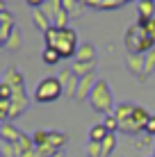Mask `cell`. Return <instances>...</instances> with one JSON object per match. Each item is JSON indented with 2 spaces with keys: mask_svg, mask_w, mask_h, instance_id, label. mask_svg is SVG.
<instances>
[{
  "mask_svg": "<svg viewBox=\"0 0 155 157\" xmlns=\"http://www.w3.org/2000/svg\"><path fill=\"white\" fill-rule=\"evenodd\" d=\"M44 41H46V48L57 50V55L62 59H76L80 48L78 32L73 28H50L44 34Z\"/></svg>",
  "mask_w": 155,
  "mask_h": 157,
  "instance_id": "cell-1",
  "label": "cell"
},
{
  "mask_svg": "<svg viewBox=\"0 0 155 157\" xmlns=\"http://www.w3.org/2000/svg\"><path fill=\"white\" fill-rule=\"evenodd\" d=\"M2 82H7L12 89V112H9V121H12V118H18L30 107V96L25 91V75L16 66H9L2 75Z\"/></svg>",
  "mask_w": 155,
  "mask_h": 157,
  "instance_id": "cell-2",
  "label": "cell"
},
{
  "mask_svg": "<svg viewBox=\"0 0 155 157\" xmlns=\"http://www.w3.org/2000/svg\"><path fill=\"white\" fill-rule=\"evenodd\" d=\"M89 105H91L94 112H98V114H114L116 105H114V94H112V86H110V80L105 78H98V82H96L91 96H89Z\"/></svg>",
  "mask_w": 155,
  "mask_h": 157,
  "instance_id": "cell-3",
  "label": "cell"
},
{
  "mask_svg": "<svg viewBox=\"0 0 155 157\" xmlns=\"http://www.w3.org/2000/svg\"><path fill=\"white\" fill-rule=\"evenodd\" d=\"M126 48L128 52H139V55H146V52L155 50V36L146 34V30L141 28L139 23H132L130 28L126 30Z\"/></svg>",
  "mask_w": 155,
  "mask_h": 157,
  "instance_id": "cell-4",
  "label": "cell"
},
{
  "mask_svg": "<svg viewBox=\"0 0 155 157\" xmlns=\"http://www.w3.org/2000/svg\"><path fill=\"white\" fill-rule=\"evenodd\" d=\"M62 96H64V89H62L60 78H50V75H48V78L37 82V89H34V94H32V100L39 102V105H48V102L60 100Z\"/></svg>",
  "mask_w": 155,
  "mask_h": 157,
  "instance_id": "cell-5",
  "label": "cell"
},
{
  "mask_svg": "<svg viewBox=\"0 0 155 157\" xmlns=\"http://www.w3.org/2000/svg\"><path fill=\"white\" fill-rule=\"evenodd\" d=\"M68 144V137L64 132H57V130H48V139H46V146L39 148L37 153L39 157H52L57 153H62V148Z\"/></svg>",
  "mask_w": 155,
  "mask_h": 157,
  "instance_id": "cell-6",
  "label": "cell"
},
{
  "mask_svg": "<svg viewBox=\"0 0 155 157\" xmlns=\"http://www.w3.org/2000/svg\"><path fill=\"white\" fill-rule=\"evenodd\" d=\"M57 78H60V82H62L64 96H66V98H76L78 86H80V78L73 73V68H71V66H68V68H62Z\"/></svg>",
  "mask_w": 155,
  "mask_h": 157,
  "instance_id": "cell-7",
  "label": "cell"
},
{
  "mask_svg": "<svg viewBox=\"0 0 155 157\" xmlns=\"http://www.w3.org/2000/svg\"><path fill=\"white\" fill-rule=\"evenodd\" d=\"M16 23H14V16L9 14V9H0V43L5 46V41L14 34Z\"/></svg>",
  "mask_w": 155,
  "mask_h": 157,
  "instance_id": "cell-8",
  "label": "cell"
},
{
  "mask_svg": "<svg viewBox=\"0 0 155 157\" xmlns=\"http://www.w3.org/2000/svg\"><path fill=\"white\" fill-rule=\"evenodd\" d=\"M144 62H146V55H139V52H128L126 55V68L139 80H144Z\"/></svg>",
  "mask_w": 155,
  "mask_h": 157,
  "instance_id": "cell-9",
  "label": "cell"
},
{
  "mask_svg": "<svg viewBox=\"0 0 155 157\" xmlns=\"http://www.w3.org/2000/svg\"><path fill=\"white\" fill-rule=\"evenodd\" d=\"M96 73L94 75H84V78H80V86H78V94H76V100L82 102V100H89V96H91L94 86H96Z\"/></svg>",
  "mask_w": 155,
  "mask_h": 157,
  "instance_id": "cell-10",
  "label": "cell"
},
{
  "mask_svg": "<svg viewBox=\"0 0 155 157\" xmlns=\"http://www.w3.org/2000/svg\"><path fill=\"white\" fill-rule=\"evenodd\" d=\"M23 134H25V132H23L18 125H14L12 121H7V123H2V125H0V139H2V141L16 144L21 137H23Z\"/></svg>",
  "mask_w": 155,
  "mask_h": 157,
  "instance_id": "cell-11",
  "label": "cell"
},
{
  "mask_svg": "<svg viewBox=\"0 0 155 157\" xmlns=\"http://www.w3.org/2000/svg\"><path fill=\"white\" fill-rule=\"evenodd\" d=\"M73 62H96V46L91 41H84V43H80V48H78V55Z\"/></svg>",
  "mask_w": 155,
  "mask_h": 157,
  "instance_id": "cell-12",
  "label": "cell"
},
{
  "mask_svg": "<svg viewBox=\"0 0 155 157\" xmlns=\"http://www.w3.org/2000/svg\"><path fill=\"white\" fill-rule=\"evenodd\" d=\"M32 25H34L37 30H41V32L46 34V32L52 28V21L44 14V9H32Z\"/></svg>",
  "mask_w": 155,
  "mask_h": 157,
  "instance_id": "cell-13",
  "label": "cell"
},
{
  "mask_svg": "<svg viewBox=\"0 0 155 157\" xmlns=\"http://www.w3.org/2000/svg\"><path fill=\"white\" fill-rule=\"evenodd\" d=\"M107 134H110V130L105 128L103 123H96V125H91V128H89V134H87V139H89L91 144H103Z\"/></svg>",
  "mask_w": 155,
  "mask_h": 157,
  "instance_id": "cell-14",
  "label": "cell"
},
{
  "mask_svg": "<svg viewBox=\"0 0 155 157\" xmlns=\"http://www.w3.org/2000/svg\"><path fill=\"white\" fill-rule=\"evenodd\" d=\"M73 73L78 78H84V75H94L96 73V62H73Z\"/></svg>",
  "mask_w": 155,
  "mask_h": 157,
  "instance_id": "cell-15",
  "label": "cell"
},
{
  "mask_svg": "<svg viewBox=\"0 0 155 157\" xmlns=\"http://www.w3.org/2000/svg\"><path fill=\"white\" fill-rule=\"evenodd\" d=\"M21 46H23V32L16 28V30H14V34L9 36L7 41H5V46H2V48H5V50H9V52H18V50H21Z\"/></svg>",
  "mask_w": 155,
  "mask_h": 157,
  "instance_id": "cell-16",
  "label": "cell"
},
{
  "mask_svg": "<svg viewBox=\"0 0 155 157\" xmlns=\"http://www.w3.org/2000/svg\"><path fill=\"white\" fill-rule=\"evenodd\" d=\"M132 114H135V102H121V105H116V109H114V116L119 118V123L132 118Z\"/></svg>",
  "mask_w": 155,
  "mask_h": 157,
  "instance_id": "cell-17",
  "label": "cell"
},
{
  "mask_svg": "<svg viewBox=\"0 0 155 157\" xmlns=\"http://www.w3.org/2000/svg\"><path fill=\"white\" fill-rule=\"evenodd\" d=\"M137 12L141 18H155V2L153 0H137Z\"/></svg>",
  "mask_w": 155,
  "mask_h": 157,
  "instance_id": "cell-18",
  "label": "cell"
},
{
  "mask_svg": "<svg viewBox=\"0 0 155 157\" xmlns=\"http://www.w3.org/2000/svg\"><path fill=\"white\" fill-rule=\"evenodd\" d=\"M153 114L146 109V107H141V105H135V114H132V118L137 121V125L139 128H146V123H148V118H151Z\"/></svg>",
  "mask_w": 155,
  "mask_h": 157,
  "instance_id": "cell-19",
  "label": "cell"
},
{
  "mask_svg": "<svg viewBox=\"0 0 155 157\" xmlns=\"http://www.w3.org/2000/svg\"><path fill=\"white\" fill-rule=\"evenodd\" d=\"M100 148H103V157H110V155L116 150V134L110 132L107 137H105V141L100 144Z\"/></svg>",
  "mask_w": 155,
  "mask_h": 157,
  "instance_id": "cell-20",
  "label": "cell"
},
{
  "mask_svg": "<svg viewBox=\"0 0 155 157\" xmlns=\"http://www.w3.org/2000/svg\"><path fill=\"white\" fill-rule=\"evenodd\" d=\"M41 59H44V64H48V66H55L57 62H60V55H57V50H52V48H46L44 52H41Z\"/></svg>",
  "mask_w": 155,
  "mask_h": 157,
  "instance_id": "cell-21",
  "label": "cell"
},
{
  "mask_svg": "<svg viewBox=\"0 0 155 157\" xmlns=\"http://www.w3.org/2000/svg\"><path fill=\"white\" fill-rule=\"evenodd\" d=\"M153 71H155V50L146 52V62H144V80H146Z\"/></svg>",
  "mask_w": 155,
  "mask_h": 157,
  "instance_id": "cell-22",
  "label": "cell"
},
{
  "mask_svg": "<svg viewBox=\"0 0 155 157\" xmlns=\"http://www.w3.org/2000/svg\"><path fill=\"white\" fill-rule=\"evenodd\" d=\"M80 2H82V0H62L64 9H66L68 14H73V16H80V12H82V7H80Z\"/></svg>",
  "mask_w": 155,
  "mask_h": 157,
  "instance_id": "cell-23",
  "label": "cell"
},
{
  "mask_svg": "<svg viewBox=\"0 0 155 157\" xmlns=\"http://www.w3.org/2000/svg\"><path fill=\"white\" fill-rule=\"evenodd\" d=\"M103 125L107 128L110 132H114V134L121 130V125H119V118H116L114 114H107V116H105V118H103Z\"/></svg>",
  "mask_w": 155,
  "mask_h": 157,
  "instance_id": "cell-24",
  "label": "cell"
},
{
  "mask_svg": "<svg viewBox=\"0 0 155 157\" xmlns=\"http://www.w3.org/2000/svg\"><path fill=\"white\" fill-rule=\"evenodd\" d=\"M0 155L2 157H16V144L2 141V139H0Z\"/></svg>",
  "mask_w": 155,
  "mask_h": 157,
  "instance_id": "cell-25",
  "label": "cell"
},
{
  "mask_svg": "<svg viewBox=\"0 0 155 157\" xmlns=\"http://www.w3.org/2000/svg\"><path fill=\"white\" fill-rule=\"evenodd\" d=\"M46 139H48V130H37V132L32 134V141H34L37 150H39V148H44V146H46Z\"/></svg>",
  "mask_w": 155,
  "mask_h": 157,
  "instance_id": "cell-26",
  "label": "cell"
},
{
  "mask_svg": "<svg viewBox=\"0 0 155 157\" xmlns=\"http://www.w3.org/2000/svg\"><path fill=\"white\" fill-rule=\"evenodd\" d=\"M137 23L146 30V34L155 36V18H141V16H139V18H137Z\"/></svg>",
  "mask_w": 155,
  "mask_h": 157,
  "instance_id": "cell-27",
  "label": "cell"
},
{
  "mask_svg": "<svg viewBox=\"0 0 155 157\" xmlns=\"http://www.w3.org/2000/svg\"><path fill=\"white\" fill-rule=\"evenodd\" d=\"M87 157H103V148H100V144L87 141Z\"/></svg>",
  "mask_w": 155,
  "mask_h": 157,
  "instance_id": "cell-28",
  "label": "cell"
},
{
  "mask_svg": "<svg viewBox=\"0 0 155 157\" xmlns=\"http://www.w3.org/2000/svg\"><path fill=\"white\" fill-rule=\"evenodd\" d=\"M0 100H12V89H9L7 82L0 80Z\"/></svg>",
  "mask_w": 155,
  "mask_h": 157,
  "instance_id": "cell-29",
  "label": "cell"
},
{
  "mask_svg": "<svg viewBox=\"0 0 155 157\" xmlns=\"http://www.w3.org/2000/svg\"><path fill=\"white\" fill-rule=\"evenodd\" d=\"M144 132H146L148 137H155V114L148 118V123H146V128H144Z\"/></svg>",
  "mask_w": 155,
  "mask_h": 157,
  "instance_id": "cell-30",
  "label": "cell"
},
{
  "mask_svg": "<svg viewBox=\"0 0 155 157\" xmlns=\"http://www.w3.org/2000/svg\"><path fill=\"white\" fill-rule=\"evenodd\" d=\"M25 2H28L32 9H41V7L46 5V0H25Z\"/></svg>",
  "mask_w": 155,
  "mask_h": 157,
  "instance_id": "cell-31",
  "label": "cell"
},
{
  "mask_svg": "<svg viewBox=\"0 0 155 157\" xmlns=\"http://www.w3.org/2000/svg\"><path fill=\"white\" fill-rule=\"evenodd\" d=\"M52 157H64V150H62V153H57V155H52Z\"/></svg>",
  "mask_w": 155,
  "mask_h": 157,
  "instance_id": "cell-32",
  "label": "cell"
},
{
  "mask_svg": "<svg viewBox=\"0 0 155 157\" xmlns=\"http://www.w3.org/2000/svg\"><path fill=\"white\" fill-rule=\"evenodd\" d=\"M153 146H155V141H153ZM153 155H155V153H153Z\"/></svg>",
  "mask_w": 155,
  "mask_h": 157,
  "instance_id": "cell-33",
  "label": "cell"
},
{
  "mask_svg": "<svg viewBox=\"0 0 155 157\" xmlns=\"http://www.w3.org/2000/svg\"><path fill=\"white\" fill-rule=\"evenodd\" d=\"M151 157H155V155H151Z\"/></svg>",
  "mask_w": 155,
  "mask_h": 157,
  "instance_id": "cell-34",
  "label": "cell"
},
{
  "mask_svg": "<svg viewBox=\"0 0 155 157\" xmlns=\"http://www.w3.org/2000/svg\"><path fill=\"white\" fill-rule=\"evenodd\" d=\"M153 2H155V0H153Z\"/></svg>",
  "mask_w": 155,
  "mask_h": 157,
  "instance_id": "cell-35",
  "label": "cell"
}]
</instances>
